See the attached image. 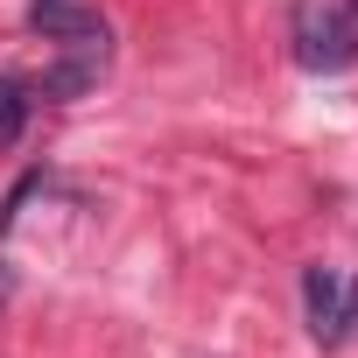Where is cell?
<instances>
[{
  "mask_svg": "<svg viewBox=\"0 0 358 358\" xmlns=\"http://www.w3.org/2000/svg\"><path fill=\"white\" fill-rule=\"evenodd\" d=\"M295 64L302 71L358 64V0H295Z\"/></svg>",
  "mask_w": 358,
  "mask_h": 358,
  "instance_id": "1",
  "label": "cell"
},
{
  "mask_svg": "<svg viewBox=\"0 0 358 358\" xmlns=\"http://www.w3.org/2000/svg\"><path fill=\"white\" fill-rule=\"evenodd\" d=\"M29 85L22 78H0V148H8V141H22V127H29Z\"/></svg>",
  "mask_w": 358,
  "mask_h": 358,
  "instance_id": "5",
  "label": "cell"
},
{
  "mask_svg": "<svg viewBox=\"0 0 358 358\" xmlns=\"http://www.w3.org/2000/svg\"><path fill=\"white\" fill-rule=\"evenodd\" d=\"M302 309H309L316 344H344L358 330V281H337L330 267H309L302 274Z\"/></svg>",
  "mask_w": 358,
  "mask_h": 358,
  "instance_id": "2",
  "label": "cell"
},
{
  "mask_svg": "<svg viewBox=\"0 0 358 358\" xmlns=\"http://www.w3.org/2000/svg\"><path fill=\"white\" fill-rule=\"evenodd\" d=\"M106 57H113V50H64V64L43 71V99H78L85 85H99Z\"/></svg>",
  "mask_w": 358,
  "mask_h": 358,
  "instance_id": "4",
  "label": "cell"
},
{
  "mask_svg": "<svg viewBox=\"0 0 358 358\" xmlns=\"http://www.w3.org/2000/svg\"><path fill=\"white\" fill-rule=\"evenodd\" d=\"M29 22L57 50H113V29H106V15L92 0H29Z\"/></svg>",
  "mask_w": 358,
  "mask_h": 358,
  "instance_id": "3",
  "label": "cell"
}]
</instances>
